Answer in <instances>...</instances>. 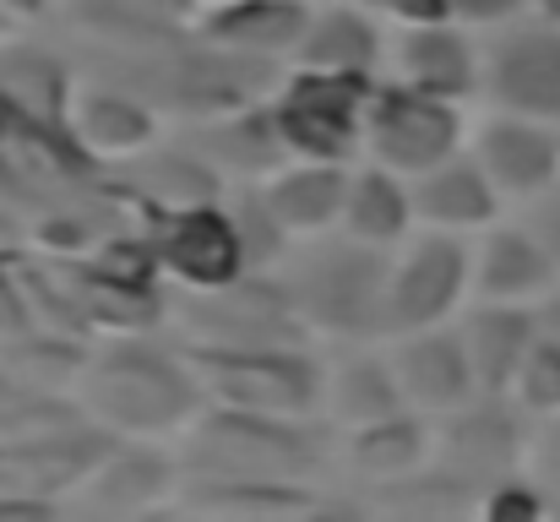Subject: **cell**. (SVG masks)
I'll return each instance as SVG.
<instances>
[{"instance_id":"3","label":"cell","mask_w":560,"mask_h":522,"mask_svg":"<svg viewBox=\"0 0 560 522\" xmlns=\"http://www.w3.org/2000/svg\"><path fill=\"white\" fill-rule=\"evenodd\" d=\"M386 251L360 245L343 234V245H322L305 262H294L278 283L316 338H381V305H386Z\"/></svg>"},{"instance_id":"18","label":"cell","mask_w":560,"mask_h":522,"mask_svg":"<svg viewBox=\"0 0 560 522\" xmlns=\"http://www.w3.org/2000/svg\"><path fill=\"white\" fill-rule=\"evenodd\" d=\"M408 196H413V218L446 234H474L501 218V190L490 185V174L479 170L474 153H452L446 164L413 174Z\"/></svg>"},{"instance_id":"24","label":"cell","mask_w":560,"mask_h":522,"mask_svg":"<svg viewBox=\"0 0 560 522\" xmlns=\"http://www.w3.org/2000/svg\"><path fill=\"white\" fill-rule=\"evenodd\" d=\"M175 479H180V457L170 463L164 452H153L148 441L142 446H109L104 452V463L77 485V490H88V501L93 507H109V512H148L164 490H175Z\"/></svg>"},{"instance_id":"8","label":"cell","mask_w":560,"mask_h":522,"mask_svg":"<svg viewBox=\"0 0 560 522\" xmlns=\"http://www.w3.org/2000/svg\"><path fill=\"white\" fill-rule=\"evenodd\" d=\"M186 344L201 348H305V322L294 316L283 283H261L256 272L223 289H186L175 311Z\"/></svg>"},{"instance_id":"42","label":"cell","mask_w":560,"mask_h":522,"mask_svg":"<svg viewBox=\"0 0 560 522\" xmlns=\"http://www.w3.org/2000/svg\"><path fill=\"white\" fill-rule=\"evenodd\" d=\"M0 27H5V16H0Z\"/></svg>"},{"instance_id":"32","label":"cell","mask_w":560,"mask_h":522,"mask_svg":"<svg viewBox=\"0 0 560 522\" xmlns=\"http://www.w3.org/2000/svg\"><path fill=\"white\" fill-rule=\"evenodd\" d=\"M479 512L490 522H528V518H545L550 512V490L528 474H501L490 490H485V501H479Z\"/></svg>"},{"instance_id":"6","label":"cell","mask_w":560,"mask_h":522,"mask_svg":"<svg viewBox=\"0 0 560 522\" xmlns=\"http://www.w3.org/2000/svg\"><path fill=\"white\" fill-rule=\"evenodd\" d=\"M474 294V251L463 234L424 229L402 245V256L386 267V305H381V338L446 327L463 300Z\"/></svg>"},{"instance_id":"23","label":"cell","mask_w":560,"mask_h":522,"mask_svg":"<svg viewBox=\"0 0 560 522\" xmlns=\"http://www.w3.org/2000/svg\"><path fill=\"white\" fill-rule=\"evenodd\" d=\"M413 196H408V179L381 164H365V170H349V196H343V234L360 240V245H375V251H392L408 240L413 229Z\"/></svg>"},{"instance_id":"36","label":"cell","mask_w":560,"mask_h":522,"mask_svg":"<svg viewBox=\"0 0 560 522\" xmlns=\"http://www.w3.org/2000/svg\"><path fill=\"white\" fill-rule=\"evenodd\" d=\"M126 5L142 16H159V22H196V11H201V0H126Z\"/></svg>"},{"instance_id":"29","label":"cell","mask_w":560,"mask_h":522,"mask_svg":"<svg viewBox=\"0 0 560 522\" xmlns=\"http://www.w3.org/2000/svg\"><path fill=\"white\" fill-rule=\"evenodd\" d=\"M142 207H190V201H218L223 196V174L212 170L201 153H153L148 170L131 179Z\"/></svg>"},{"instance_id":"39","label":"cell","mask_w":560,"mask_h":522,"mask_svg":"<svg viewBox=\"0 0 560 522\" xmlns=\"http://www.w3.org/2000/svg\"><path fill=\"white\" fill-rule=\"evenodd\" d=\"M44 5L49 0H0V16L5 22H33V16H44Z\"/></svg>"},{"instance_id":"10","label":"cell","mask_w":560,"mask_h":522,"mask_svg":"<svg viewBox=\"0 0 560 522\" xmlns=\"http://www.w3.org/2000/svg\"><path fill=\"white\" fill-rule=\"evenodd\" d=\"M495 109L506 115H528L560 126V27L550 22H512L490 55H485V82Z\"/></svg>"},{"instance_id":"1","label":"cell","mask_w":560,"mask_h":522,"mask_svg":"<svg viewBox=\"0 0 560 522\" xmlns=\"http://www.w3.org/2000/svg\"><path fill=\"white\" fill-rule=\"evenodd\" d=\"M71 392L77 414L120 441H159L186 430L207 397L186 353H164L142 338H120L98 353H82Z\"/></svg>"},{"instance_id":"12","label":"cell","mask_w":560,"mask_h":522,"mask_svg":"<svg viewBox=\"0 0 560 522\" xmlns=\"http://www.w3.org/2000/svg\"><path fill=\"white\" fill-rule=\"evenodd\" d=\"M392 375L402 386V403L424 419H446L452 408L474 403L479 397V381H474V364H468V348L463 333H446V327H424V333H397L392 338Z\"/></svg>"},{"instance_id":"40","label":"cell","mask_w":560,"mask_h":522,"mask_svg":"<svg viewBox=\"0 0 560 522\" xmlns=\"http://www.w3.org/2000/svg\"><path fill=\"white\" fill-rule=\"evenodd\" d=\"M534 311H539V327H545L550 338H560V289H550V294H545Z\"/></svg>"},{"instance_id":"4","label":"cell","mask_w":560,"mask_h":522,"mask_svg":"<svg viewBox=\"0 0 560 522\" xmlns=\"http://www.w3.org/2000/svg\"><path fill=\"white\" fill-rule=\"evenodd\" d=\"M371 88L375 77H338V71L294 66L283 77V88L267 98L289 159L349 164L365 148V98H371Z\"/></svg>"},{"instance_id":"9","label":"cell","mask_w":560,"mask_h":522,"mask_svg":"<svg viewBox=\"0 0 560 522\" xmlns=\"http://www.w3.org/2000/svg\"><path fill=\"white\" fill-rule=\"evenodd\" d=\"M148 251L153 267L164 278H175L180 289H223L234 278H245V245L234 229L229 201H190V207H148Z\"/></svg>"},{"instance_id":"26","label":"cell","mask_w":560,"mask_h":522,"mask_svg":"<svg viewBox=\"0 0 560 522\" xmlns=\"http://www.w3.org/2000/svg\"><path fill=\"white\" fill-rule=\"evenodd\" d=\"M322 408L343 425V430H360V425H375V419H392L402 414V386L392 375V359H343L322 375Z\"/></svg>"},{"instance_id":"34","label":"cell","mask_w":560,"mask_h":522,"mask_svg":"<svg viewBox=\"0 0 560 522\" xmlns=\"http://www.w3.org/2000/svg\"><path fill=\"white\" fill-rule=\"evenodd\" d=\"M523 463L534 468V479H539L545 490H560V419H550V430L523 452Z\"/></svg>"},{"instance_id":"41","label":"cell","mask_w":560,"mask_h":522,"mask_svg":"<svg viewBox=\"0 0 560 522\" xmlns=\"http://www.w3.org/2000/svg\"><path fill=\"white\" fill-rule=\"evenodd\" d=\"M528 11H534L539 22H550V27H560V0H528Z\"/></svg>"},{"instance_id":"19","label":"cell","mask_w":560,"mask_h":522,"mask_svg":"<svg viewBox=\"0 0 560 522\" xmlns=\"http://www.w3.org/2000/svg\"><path fill=\"white\" fill-rule=\"evenodd\" d=\"M457 333H463V348H468L479 397H506V392H512V375H517V364H523V353L539 338V311H534V305L479 300Z\"/></svg>"},{"instance_id":"37","label":"cell","mask_w":560,"mask_h":522,"mask_svg":"<svg viewBox=\"0 0 560 522\" xmlns=\"http://www.w3.org/2000/svg\"><path fill=\"white\" fill-rule=\"evenodd\" d=\"M534 229H539V240L550 245V256H556V267H560V196H556V190L545 196V207H539Z\"/></svg>"},{"instance_id":"28","label":"cell","mask_w":560,"mask_h":522,"mask_svg":"<svg viewBox=\"0 0 560 522\" xmlns=\"http://www.w3.org/2000/svg\"><path fill=\"white\" fill-rule=\"evenodd\" d=\"M190 512H223V518H272V512H311L316 501L294 479H201L180 496Z\"/></svg>"},{"instance_id":"25","label":"cell","mask_w":560,"mask_h":522,"mask_svg":"<svg viewBox=\"0 0 560 522\" xmlns=\"http://www.w3.org/2000/svg\"><path fill=\"white\" fill-rule=\"evenodd\" d=\"M430 452H435V436H430L424 414H413V408L349 430V463H354L365 479H375V485H386V479H413V474L430 463Z\"/></svg>"},{"instance_id":"13","label":"cell","mask_w":560,"mask_h":522,"mask_svg":"<svg viewBox=\"0 0 560 522\" xmlns=\"http://www.w3.org/2000/svg\"><path fill=\"white\" fill-rule=\"evenodd\" d=\"M392 77L419 88V93L468 104L479 93V82H485V66H479L463 22H397Z\"/></svg>"},{"instance_id":"21","label":"cell","mask_w":560,"mask_h":522,"mask_svg":"<svg viewBox=\"0 0 560 522\" xmlns=\"http://www.w3.org/2000/svg\"><path fill=\"white\" fill-rule=\"evenodd\" d=\"M381 55H386V44H381V27H375V16L365 5H322V11H311L305 38L289 60L305 66V71L375 77Z\"/></svg>"},{"instance_id":"22","label":"cell","mask_w":560,"mask_h":522,"mask_svg":"<svg viewBox=\"0 0 560 522\" xmlns=\"http://www.w3.org/2000/svg\"><path fill=\"white\" fill-rule=\"evenodd\" d=\"M528 446L517 441V425L512 414L490 397L485 408L479 403H463L446 414V430L435 436V457H446L457 474H485V479H501Z\"/></svg>"},{"instance_id":"17","label":"cell","mask_w":560,"mask_h":522,"mask_svg":"<svg viewBox=\"0 0 560 522\" xmlns=\"http://www.w3.org/2000/svg\"><path fill=\"white\" fill-rule=\"evenodd\" d=\"M550 289H560V267L539 229H501L490 223L479 251H474V300H501V305H539Z\"/></svg>"},{"instance_id":"33","label":"cell","mask_w":560,"mask_h":522,"mask_svg":"<svg viewBox=\"0 0 560 522\" xmlns=\"http://www.w3.org/2000/svg\"><path fill=\"white\" fill-rule=\"evenodd\" d=\"M463 27H506L528 11V0H446Z\"/></svg>"},{"instance_id":"20","label":"cell","mask_w":560,"mask_h":522,"mask_svg":"<svg viewBox=\"0 0 560 522\" xmlns=\"http://www.w3.org/2000/svg\"><path fill=\"white\" fill-rule=\"evenodd\" d=\"M196 153L218 174H240V179H267L272 170L289 164V148H283V137H278V126H272L267 98L212 115V120L201 126V137H196Z\"/></svg>"},{"instance_id":"5","label":"cell","mask_w":560,"mask_h":522,"mask_svg":"<svg viewBox=\"0 0 560 522\" xmlns=\"http://www.w3.org/2000/svg\"><path fill=\"white\" fill-rule=\"evenodd\" d=\"M190 370L212 403L305 419L322 408V370L305 348H186Z\"/></svg>"},{"instance_id":"38","label":"cell","mask_w":560,"mask_h":522,"mask_svg":"<svg viewBox=\"0 0 560 522\" xmlns=\"http://www.w3.org/2000/svg\"><path fill=\"white\" fill-rule=\"evenodd\" d=\"M16 240H27V223H22L16 201L0 190V251H5V245H16Z\"/></svg>"},{"instance_id":"31","label":"cell","mask_w":560,"mask_h":522,"mask_svg":"<svg viewBox=\"0 0 560 522\" xmlns=\"http://www.w3.org/2000/svg\"><path fill=\"white\" fill-rule=\"evenodd\" d=\"M229 212H234V229H240V245H245V267L250 272H261V267H272L294 240L272 223V212H267V201H261V190L250 185L245 196H234L229 201Z\"/></svg>"},{"instance_id":"35","label":"cell","mask_w":560,"mask_h":522,"mask_svg":"<svg viewBox=\"0 0 560 522\" xmlns=\"http://www.w3.org/2000/svg\"><path fill=\"white\" fill-rule=\"evenodd\" d=\"M360 5L386 11V16H397V22H457L446 0H360Z\"/></svg>"},{"instance_id":"16","label":"cell","mask_w":560,"mask_h":522,"mask_svg":"<svg viewBox=\"0 0 560 522\" xmlns=\"http://www.w3.org/2000/svg\"><path fill=\"white\" fill-rule=\"evenodd\" d=\"M311 0H212L196 11V33L229 55L289 60L305 38Z\"/></svg>"},{"instance_id":"11","label":"cell","mask_w":560,"mask_h":522,"mask_svg":"<svg viewBox=\"0 0 560 522\" xmlns=\"http://www.w3.org/2000/svg\"><path fill=\"white\" fill-rule=\"evenodd\" d=\"M468 153L490 174L501 201H545L550 190H560V126L495 109L474 131Z\"/></svg>"},{"instance_id":"30","label":"cell","mask_w":560,"mask_h":522,"mask_svg":"<svg viewBox=\"0 0 560 522\" xmlns=\"http://www.w3.org/2000/svg\"><path fill=\"white\" fill-rule=\"evenodd\" d=\"M506 397L523 414H534V419H560V338H550L545 327H539V338L523 353Z\"/></svg>"},{"instance_id":"15","label":"cell","mask_w":560,"mask_h":522,"mask_svg":"<svg viewBox=\"0 0 560 522\" xmlns=\"http://www.w3.org/2000/svg\"><path fill=\"white\" fill-rule=\"evenodd\" d=\"M272 223L289 240H322L343 223V196H349V164H322V159H289L283 170L256 179Z\"/></svg>"},{"instance_id":"14","label":"cell","mask_w":560,"mask_h":522,"mask_svg":"<svg viewBox=\"0 0 560 522\" xmlns=\"http://www.w3.org/2000/svg\"><path fill=\"white\" fill-rule=\"evenodd\" d=\"M66 131L77 137V148L98 164H126V159H142L153 153L159 142V109L131 98L126 88H109V82H88L71 93V115H66Z\"/></svg>"},{"instance_id":"2","label":"cell","mask_w":560,"mask_h":522,"mask_svg":"<svg viewBox=\"0 0 560 522\" xmlns=\"http://www.w3.org/2000/svg\"><path fill=\"white\" fill-rule=\"evenodd\" d=\"M180 446V474L201 479H311L316 468V446L300 430V419H278V414H250V408H229L218 403L212 414H196Z\"/></svg>"},{"instance_id":"7","label":"cell","mask_w":560,"mask_h":522,"mask_svg":"<svg viewBox=\"0 0 560 522\" xmlns=\"http://www.w3.org/2000/svg\"><path fill=\"white\" fill-rule=\"evenodd\" d=\"M365 153L402 179L446 164L452 153H463V104L419 93L397 77L375 82L365 98Z\"/></svg>"},{"instance_id":"27","label":"cell","mask_w":560,"mask_h":522,"mask_svg":"<svg viewBox=\"0 0 560 522\" xmlns=\"http://www.w3.org/2000/svg\"><path fill=\"white\" fill-rule=\"evenodd\" d=\"M0 98L44 126H66L71 115V77L60 60L38 49H0Z\"/></svg>"}]
</instances>
